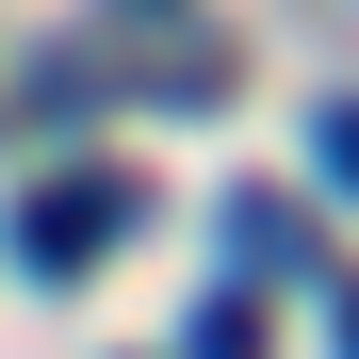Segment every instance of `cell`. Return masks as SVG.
I'll use <instances>...</instances> for the list:
<instances>
[{
	"label": "cell",
	"instance_id": "obj_1",
	"mask_svg": "<svg viewBox=\"0 0 359 359\" xmlns=\"http://www.w3.org/2000/svg\"><path fill=\"white\" fill-rule=\"evenodd\" d=\"M131 180H114V163H82V180H33V212H17V262L33 278H82V262H114V245H131Z\"/></svg>",
	"mask_w": 359,
	"mask_h": 359
},
{
	"label": "cell",
	"instance_id": "obj_2",
	"mask_svg": "<svg viewBox=\"0 0 359 359\" xmlns=\"http://www.w3.org/2000/svg\"><path fill=\"white\" fill-rule=\"evenodd\" d=\"M311 163H327L343 196H359V98H327V131H311Z\"/></svg>",
	"mask_w": 359,
	"mask_h": 359
}]
</instances>
